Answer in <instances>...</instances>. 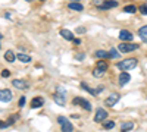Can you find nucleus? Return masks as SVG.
I'll return each instance as SVG.
<instances>
[{"mask_svg": "<svg viewBox=\"0 0 147 132\" xmlns=\"http://www.w3.org/2000/svg\"><path fill=\"white\" fill-rule=\"evenodd\" d=\"M137 59H134V57H131V59H125V60H122V62H119L118 63V69H121L122 72H127V70H131V69H134L137 66Z\"/></svg>", "mask_w": 147, "mask_h": 132, "instance_id": "obj_1", "label": "nucleus"}, {"mask_svg": "<svg viewBox=\"0 0 147 132\" xmlns=\"http://www.w3.org/2000/svg\"><path fill=\"white\" fill-rule=\"evenodd\" d=\"M57 122L60 125V129H62V132H72L74 131V126L72 123L68 121V117L65 116H57Z\"/></svg>", "mask_w": 147, "mask_h": 132, "instance_id": "obj_2", "label": "nucleus"}, {"mask_svg": "<svg viewBox=\"0 0 147 132\" xmlns=\"http://www.w3.org/2000/svg\"><path fill=\"white\" fill-rule=\"evenodd\" d=\"M118 49H119L121 53H129V52L137 50L138 49V44H136V43H121L118 46Z\"/></svg>", "mask_w": 147, "mask_h": 132, "instance_id": "obj_3", "label": "nucleus"}, {"mask_svg": "<svg viewBox=\"0 0 147 132\" xmlns=\"http://www.w3.org/2000/svg\"><path fill=\"white\" fill-rule=\"evenodd\" d=\"M72 104H74V106H82L84 109L88 110V112L91 110V104L85 100V98H81V97H75V98L72 100Z\"/></svg>", "mask_w": 147, "mask_h": 132, "instance_id": "obj_4", "label": "nucleus"}, {"mask_svg": "<svg viewBox=\"0 0 147 132\" xmlns=\"http://www.w3.org/2000/svg\"><path fill=\"white\" fill-rule=\"evenodd\" d=\"M119 98H121V97H119V94H118V92H112V94H110L109 97L105 100V104L109 106V107H113L115 104H118Z\"/></svg>", "mask_w": 147, "mask_h": 132, "instance_id": "obj_5", "label": "nucleus"}, {"mask_svg": "<svg viewBox=\"0 0 147 132\" xmlns=\"http://www.w3.org/2000/svg\"><path fill=\"white\" fill-rule=\"evenodd\" d=\"M106 117H107V112L105 109H97L94 115V122H103L106 121Z\"/></svg>", "mask_w": 147, "mask_h": 132, "instance_id": "obj_6", "label": "nucleus"}, {"mask_svg": "<svg viewBox=\"0 0 147 132\" xmlns=\"http://www.w3.org/2000/svg\"><path fill=\"white\" fill-rule=\"evenodd\" d=\"M119 40H121L122 43H129V41L132 40V34H131V31H128V29H122V31L119 32Z\"/></svg>", "mask_w": 147, "mask_h": 132, "instance_id": "obj_7", "label": "nucleus"}, {"mask_svg": "<svg viewBox=\"0 0 147 132\" xmlns=\"http://www.w3.org/2000/svg\"><path fill=\"white\" fill-rule=\"evenodd\" d=\"M12 98H13V94H12V91L9 90H0V101H10Z\"/></svg>", "mask_w": 147, "mask_h": 132, "instance_id": "obj_8", "label": "nucleus"}, {"mask_svg": "<svg viewBox=\"0 0 147 132\" xmlns=\"http://www.w3.org/2000/svg\"><path fill=\"white\" fill-rule=\"evenodd\" d=\"M12 84H13V87H16L18 90H27L30 87L28 82L24 81V79H13V81H12Z\"/></svg>", "mask_w": 147, "mask_h": 132, "instance_id": "obj_9", "label": "nucleus"}, {"mask_svg": "<svg viewBox=\"0 0 147 132\" xmlns=\"http://www.w3.org/2000/svg\"><path fill=\"white\" fill-rule=\"evenodd\" d=\"M81 88H84L85 91H88L91 95H99V92L103 90V87H99V88H97V90H93V88H90L88 85H87V84H85V82H81Z\"/></svg>", "mask_w": 147, "mask_h": 132, "instance_id": "obj_10", "label": "nucleus"}, {"mask_svg": "<svg viewBox=\"0 0 147 132\" xmlns=\"http://www.w3.org/2000/svg\"><path fill=\"white\" fill-rule=\"evenodd\" d=\"M60 35H62L65 40H68V41H74V40H75V37H74V32L69 31V29H60Z\"/></svg>", "mask_w": 147, "mask_h": 132, "instance_id": "obj_11", "label": "nucleus"}, {"mask_svg": "<svg viewBox=\"0 0 147 132\" xmlns=\"http://www.w3.org/2000/svg\"><path fill=\"white\" fill-rule=\"evenodd\" d=\"M129 81H131V76H129L128 72H121V75H119V84L121 85H125Z\"/></svg>", "mask_w": 147, "mask_h": 132, "instance_id": "obj_12", "label": "nucleus"}, {"mask_svg": "<svg viewBox=\"0 0 147 132\" xmlns=\"http://www.w3.org/2000/svg\"><path fill=\"white\" fill-rule=\"evenodd\" d=\"M116 6H118V2H115V0H106L103 3V6L100 7V10H107V9H112V7H116Z\"/></svg>", "mask_w": 147, "mask_h": 132, "instance_id": "obj_13", "label": "nucleus"}, {"mask_svg": "<svg viewBox=\"0 0 147 132\" xmlns=\"http://www.w3.org/2000/svg\"><path fill=\"white\" fill-rule=\"evenodd\" d=\"M43 104H44V98L43 97H35L31 101V107H32V109H38V107H41Z\"/></svg>", "mask_w": 147, "mask_h": 132, "instance_id": "obj_14", "label": "nucleus"}, {"mask_svg": "<svg viewBox=\"0 0 147 132\" xmlns=\"http://www.w3.org/2000/svg\"><path fill=\"white\" fill-rule=\"evenodd\" d=\"M53 100H55L59 106H65V92L62 91V92H60V95H59V94H55V95H53Z\"/></svg>", "mask_w": 147, "mask_h": 132, "instance_id": "obj_15", "label": "nucleus"}, {"mask_svg": "<svg viewBox=\"0 0 147 132\" xmlns=\"http://www.w3.org/2000/svg\"><path fill=\"white\" fill-rule=\"evenodd\" d=\"M71 10H75V12H82L84 10V6L78 2H69V6H68Z\"/></svg>", "mask_w": 147, "mask_h": 132, "instance_id": "obj_16", "label": "nucleus"}, {"mask_svg": "<svg viewBox=\"0 0 147 132\" xmlns=\"http://www.w3.org/2000/svg\"><path fill=\"white\" fill-rule=\"evenodd\" d=\"M16 54L12 52V50H7L6 53H5V59H6V62H15L16 60Z\"/></svg>", "mask_w": 147, "mask_h": 132, "instance_id": "obj_17", "label": "nucleus"}, {"mask_svg": "<svg viewBox=\"0 0 147 132\" xmlns=\"http://www.w3.org/2000/svg\"><path fill=\"white\" fill-rule=\"evenodd\" d=\"M96 57H99L100 60H105V59H110L109 52H106V50H97V52H96Z\"/></svg>", "mask_w": 147, "mask_h": 132, "instance_id": "obj_18", "label": "nucleus"}, {"mask_svg": "<svg viewBox=\"0 0 147 132\" xmlns=\"http://www.w3.org/2000/svg\"><path fill=\"white\" fill-rule=\"evenodd\" d=\"M131 129H134V123L132 122H122L121 123V131L122 132H128Z\"/></svg>", "mask_w": 147, "mask_h": 132, "instance_id": "obj_19", "label": "nucleus"}, {"mask_svg": "<svg viewBox=\"0 0 147 132\" xmlns=\"http://www.w3.org/2000/svg\"><path fill=\"white\" fill-rule=\"evenodd\" d=\"M138 35H140V38H141L144 43H147V25H144V27H141V28L138 29Z\"/></svg>", "mask_w": 147, "mask_h": 132, "instance_id": "obj_20", "label": "nucleus"}, {"mask_svg": "<svg viewBox=\"0 0 147 132\" xmlns=\"http://www.w3.org/2000/svg\"><path fill=\"white\" fill-rule=\"evenodd\" d=\"M18 59H19L22 63H28V62H31V57H30L28 54H24V53L18 54Z\"/></svg>", "mask_w": 147, "mask_h": 132, "instance_id": "obj_21", "label": "nucleus"}, {"mask_svg": "<svg viewBox=\"0 0 147 132\" xmlns=\"http://www.w3.org/2000/svg\"><path fill=\"white\" fill-rule=\"evenodd\" d=\"M124 12H125V13H136V12H137V7L134 6V5H128V6L124 7Z\"/></svg>", "mask_w": 147, "mask_h": 132, "instance_id": "obj_22", "label": "nucleus"}, {"mask_svg": "<svg viewBox=\"0 0 147 132\" xmlns=\"http://www.w3.org/2000/svg\"><path fill=\"white\" fill-rule=\"evenodd\" d=\"M96 68H97V69H102V70L106 72V69H107V63H106V60H99V62H97V65H96Z\"/></svg>", "mask_w": 147, "mask_h": 132, "instance_id": "obj_23", "label": "nucleus"}, {"mask_svg": "<svg viewBox=\"0 0 147 132\" xmlns=\"http://www.w3.org/2000/svg\"><path fill=\"white\" fill-rule=\"evenodd\" d=\"M109 56H110V59H118V57H121V54L118 53V50L113 49V47L109 50Z\"/></svg>", "mask_w": 147, "mask_h": 132, "instance_id": "obj_24", "label": "nucleus"}, {"mask_svg": "<svg viewBox=\"0 0 147 132\" xmlns=\"http://www.w3.org/2000/svg\"><path fill=\"white\" fill-rule=\"evenodd\" d=\"M103 128L105 129H112V128H115V122L113 121H107V122H105V125H103Z\"/></svg>", "mask_w": 147, "mask_h": 132, "instance_id": "obj_25", "label": "nucleus"}, {"mask_svg": "<svg viewBox=\"0 0 147 132\" xmlns=\"http://www.w3.org/2000/svg\"><path fill=\"white\" fill-rule=\"evenodd\" d=\"M103 74H105V70H102V69H97V68L93 70V75H94V76H97V78H99V76H102Z\"/></svg>", "mask_w": 147, "mask_h": 132, "instance_id": "obj_26", "label": "nucleus"}, {"mask_svg": "<svg viewBox=\"0 0 147 132\" xmlns=\"http://www.w3.org/2000/svg\"><path fill=\"white\" fill-rule=\"evenodd\" d=\"M105 2H106V0H93V5H94L96 7H99V9H100V7L103 6Z\"/></svg>", "mask_w": 147, "mask_h": 132, "instance_id": "obj_27", "label": "nucleus"}, {"mask_svg": "<svg viewBox=\"0 0 147 132\" xmlns=\"http://www.w3.org/2000/svg\"><path fill=\"white\" fill-rule=\"evenodd\" d=\"M138 10L141 12V15H147V5H141Z\"/></svg>", "mask_w": 147, "mask_h": 132, "instance_id": "obj_28", "label": "nucleus"}, {"mask_svg": "<svg viewBox=\"0 0 147 132\" xmlns=\"http://www.w3.org/2000/svg\"><path fill=\"white\" fill-rule=\"evenodd\" d=\"M9 128V123L7 122H3V121H0V129H6Z\"/></svg>", "mask_w": 147, "mask_h": 132, "instance_id": "obj_29", "label": "nucleus"}, {"mask_svg": "<svg viewBox=\"0 0 147 132\" xmlns=\"http://www.w3.org/2000/svg\"><path fill=\"white\" fill-rule=\"evenodd\" d=\"M9 75H10V72H9V70H7V69H5V70H3V72H2V76H3V78H7V76H9Z\"/></svg>", "mask_w": 147, "mask_h": 132, "instance_id": "obj_30", "label": "nucleus"}, {"mask_svg": "<svg viewBox=\"0 0 147 132\" xmlns=\"http://www.w3.org/2000/svg\"><path fill=\"white\" fill-rule=\"evenodd\" d=\"M25 101H27V100H25V97H21V98H19V107H24Z\"/></svg>", "mask_w": 147, "mask_h": 132, "instance_id": "obj_31", "label": "nucleus"}, {"mask_svg": "<svg viewBox=\"0 0 147 132\" xmlns=\"http://www.w3.org/2000/svg\"><path fill=\"white\" fill-rule=\"evenodd\" d=\"M84 57H85L84 53H78V54H77V59H78V60H84Z\"/></svg>", "mask_w": 147, "mask_h": 132, "instance_id": "obj_32", "label": "nucleus"}, {"mask_svg": "<svg viewBox=\"0 0 147 132\" xmlns=\"http://www.w3.org/2000/svg\"><path fill=\"white\" fill-rule=\"evenodd\" d=\"M77 32H85V28H81V27H80V28L77 29Z\"/></svg>", "mask_w": 147, "mask_h": 132, "instance_id": "obj_33", "label": "nucleus"}, {"mask_svg": "<svg viewBox=\"0 0 147 132\" xmlns=\"http://www.w3.org/2000/svg\"><path fill=\"white\" fill-rule=\"evenodd\" d=\"M74 43H75V44H81V40L80 38H75V40H74Z\"/></svg>", "mask_w": 147, "mask_h": 132, "instance_id": "obj_34", "label": "nucleus"}, {"mask_svg": "<svg viewBox=\"0 0 147 132\" xmlns=\"http://www.w3.org/2000/svg\"><path fill=\"white\" fill-rule=\"evenodd\" d=\"M72 2H78V0H72Z\"/></svg>", "mask_w": 147, "mask_h": 132, "instance_id": "obj_35", "label": "nucleus"}, {"mask_svg": "<svg viewBox=\"0 0 147 132\" xmlns=\"http://www.w3.org/2000/svg\"><path fill=\"white\" fill-rule=\"evenodd\" d=\"M0 40H2V34H0Z\"/></svg>", "mask_w": 147, "mask_h": 132, "instance_id": "obj_36", "label": "nucleus"}, {"mask_svg": "<svg viewBox=\"0 0 147 132\" xmlns=\"http://www.w3.org/2000/svg\"><path fill=\"white\" fill-rule=\"evenodd\" d=\"M25 2H31V0H25Z\"/></svg>", "mask_w": 147, "mask_h": 132, "instance_id": "obj_37", "label": "nucleus"}, {"mask_svg": "<svg viewBox=\"0 0 147 132\" xmlns=\"http://www.w3.org/2000/svg\"><path fill=\"white\" fill-rule=\"evenodd\" d=\"M0 47H2V46H0Z\"/></svg>", "mask_w": 147, "mask_h": 132, "instance_id": "obj_38", "label": "nucleus"}]
</instances>
